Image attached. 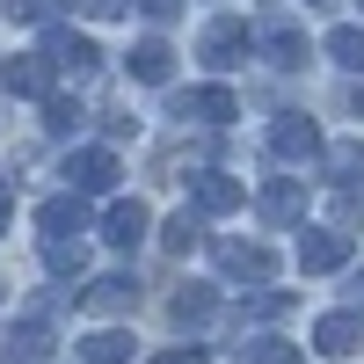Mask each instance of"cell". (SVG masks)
Returning <instances> with one entry per match:
<instances>
[{"mask_svg": "<svg viewBox=\"0 0 364 364\" xmlns=\"http://www.w3.org/2000/svg\"><path fill=\"white\" fill-rule=\"evenodd\" d=\"M248 22H240V15H219V22H204V37H197V58H204V66L211 73H233V66H248Z\"/></svg>", "mask_w": 364, "mask_h": 364, "instance_id": "6da1fadb", "label": "cell"}, {"mask_svg": "<svg viewBox=\"0 0 364 364\" xmlns=\"http://www.w3.org/2000/svg\"><path fill=\"white\" fill-rule=\"evenodd\" d=\"M66 190L73 197L117 190V154H109V146H80V154H66Z\"/></svg>", "mask_w": 364, "mask_h": 364, "instance_id": "7a4b0ae2", "label": "cell"}, {"mask_svg": "<svg viewBox=\"0 0 364 364\" xmlns=\"http://www.w3.org/2000/svg\"><path fill=\"white\" fill-rule=\"evenodd\" d=\"M44 58H51V73H73V80H87V73L102 66V51L87 44L80 29H66V22H58V29H44Z\"/></svg>", "mask_w": 364, "mask_h": 364, "instance_id": "3957f363", "label": "cell"}, {"mask_svg": "<svg viewBox=\"0 0 364 364\" xmlns=\"http://www.w3.org/2000/svg\"><path fill=\"white\" fill-rule=\"evenodd\" d=\"M269 154H277V161H299V168H306V161H321V124H314V117H277V124H269Z\"/></svg>", "mask_w": 364, "mask_h": 364, "instance_id": "277c9868", "label": "cell"}, {"mask_svg": "<svg viewBox=\"0 0 364 364\" xmlns=\"http://www.w3.org/2000/svg\"><path fill=\"white\" fill-rule=\"evenodd\" d=\"M168 109L182 117V124H233V117H240V102L226 95V87H182Z\"/></svg>", "mask_w": 364, "mask_h": 364, "instance_id": "5b68a950", "label": "cell"}, {"mask_svg": "<svg viewBox=\"0 0 364 364\" xmlns=\"http://www.w3.org/2000/svg\"><path fill=\"white\" fill-rule=\"evenodd\" d=\"M51 357V328L29 314V321H15V328H0V364H44Z\"/></svg>", "mask_w": 364, "mask_h": 364, "instance_id": "8992f818", "label": "cell"}, {"mask_svg": "<svg viewBox=\"0 0 364 364\" xmlns=\"http://www.w3.org/2000/svg\"><path fill=\"white\" fill-rule=\"evenodd\" d=\"M255 51L277 73H291V66H306V29H299V22H269V29H255Z\"/></svg>", "mask_w": 364, "mask_h": 364, "instance_id": "52a82bcc", "label": "cell"}, {"mask_svg": "<svg viewBox=\"0 0 364 364\" xmlns=\"http://www.w3.org/2000/svg\"><path fill=\"white\" fill-rule=\"evenodd\" d=\"M37 226H44V240H80L87 233V204L66 190V197H44L37 204Z\"/></svg>", "mask_w": 364, "mask_h": 364, "instance_id": "ba28073f", "label": "cell"}, {"mask_svg": "<svg viewBox=\"0 0 364 364\" xmlns=\"http://www.w3.org/2000/svg\"><path fill=\"white\" fill-rule=\"evenodd\" d=\"M146 233H154V211H146L139 197H124V204H109V219H102V240H109V248H139Z\"/></svg>", "mask_w": 364, "mask_h": 364, "instance_id": "9c48e42d", "label": "cell"}, {"mask_svg": "<svg viewBox=\"0 0 364 364\" xmlns=\"http://www.w3.org/2000/svg\"><path fill=\"white\" fill-rule=\"evenodd\" d=\"M219 269H226V277H255V284H269L277 255H269L262 240H219Z\"/></svg>", "mask_w": 364, "mask_h": 364, "instance_id": "30bf717a", "label": "cell"}, {"mask_svg": "<svg viewBox=\"0 0 364 364\" xmlns=\"http://www.w3.org/2000/svg\"><path fill=\"white\" fill-rule=\"evenodd\" d=\"M357 343H364V314H328L314 328V350L321 357H357Z\"/></svg>", "mask_w": 364, "mask_h": 364, "instance_id": "8fae6325", "label": "cell"}, {"mask_svg": "<svg viewBox=\"0 0 364 364\" xmlns=\"http://www.w3.org/2000/svg\"><path fill=\"white\" fill-rule=\"evenodd\" d=\"M343 262H350V233H306V240H299V269H306V277L343 269Z\"/></svg>", "mask_w": 364, "mask_h": 364, "instance_id": "7c38bea8", "label": "cell"}, {"mask_svg": "<svg viewBox=\"0 0 364 364\" xmlns=\"http://www.w3.org/2000/svg\"><path fill=\"white\" fill-rule=\"evenodd\" d=\"M248 190H240L233 175H197V219H219V211H240Z\"/></svg>", "mask_w": 364, "mask_h": 364, "instance_id": "4fadbf2b", "label": "cell"}, {"mask_svg": "<svg viewBox=\"0 0 364 364\" xmlns=\"http://www.w3.org/2000/svg\"><path fill=\"white\" fill-rule=\"evenodd\" d=\"M255 211L269 226H291L299 211H306V190H299V182H262V197H255Z\"/></svg>", "mask_w": 364, "mask_h": 364, "instance_id": "5bb4252c", "label": "cell"}, {"mask_svg": "<svg viewBox=\"0 0 364 364\" xmlns=\"http://www.w3.org/2000/svg\"><path fill=\"white\" fill-rule=\"evenodd\" d=\"M80 299H87L95 314H132V306H139V284H132V277H117V269H109V277H95V284H87Z\"/></svg>", "mask_w": 364, "mask_h": 364, "instance_id": "9a60e30c", "label": "cell"}, {"mask_svg": "<svg viewBox=\"0 0 364 364\" xmlns=\"http://www.w3.org/2000/svg\"><path fill=\"white\" fill-rule=\"evenodd\" d=\"M175 73V51L161 44V37H146V44H132V80H146V87H161Z\"/></svg>", "mask_w": 364, "mask_h": 364, "instance_id": "2e32d148", "label": "cell"}, {"mask_svg": "<svg viewBox=\"0 0 364 364\" xmlns=\"http://www.w3.org/2000/svg\"><path fill=\"white\" fill-rule=\"evenodd\" d=\"M321 154H328V175H336L343 190H357V182H364V139H343V146H321Z\"/></svg>", "mask_w": 364, "mask_h": 364, "instance_id": "e0dca14e", "label": "cell"}, {"mask_svg": "<svg viewBox=\"0 0 364 364\" xmlns=\"http://www.w3.org/2000/svg\"><path fill=\"white\" fill-rule=\"evenodd\" d=\"M8 87H15V95H51V58L37 51V58H15V66H8Z\"/></svg>", "mask_w": 364, "mask_h": 364, "instance_id": "ac0fdd59", "label": "cell"}, {"mask_svg": "<svg viewBox=\"0 0 364 364\" xmlns=\"http://www.w3.org/2000/svg\"><path fill=\"white\" fill-rule=\"evenodd\" d=\"M124 357H132V336H124V328H102V336L80 343V364H124Z\"/></svg>", "mask_w": 364, "mask_h": 364, "instance_id": "d6986e66", "label": "cell"}, {"mask_svg": "<svg viewBox=\"0 0 364 364\" xmlns=\"http://www.w3.org/2000/svg\"><path fill=\"white\" fill-rule=\"evenodd\" d=\"M240 364H299V350L284 336H248L240 343Z\"/></svg>", "mask_w": 364, "mask_h": 364, "instance_id": "ffe728a7", "label": "cell"}, {"mask_svg": "<svg viewBox=\"0 0 364 364\" xmlns=\"http://www.w3.org/2000/svg\"><path fill=\"white\" fill-rule=\"evenodd\" d=\"M44 269H51V277H80L87 248H80V240H44Z\"/></svg>", "mask_w": 364, "mask_h": 364, "instance_id": "44dd1931", "label": "cell"}, {"mask_svg": "<svg viewBox=\"0 0 364 364\" xmlns=\"http://www.w3.org/2000/svg\"><path fill=\"white\" fill-rule=\"evenodd\" d=\"M328 58H336L343 73H364V29H336V37H328Z\"/></svg>", "mask_w": 364, "mask_h": 364, "instance_id": "7402d4cb", "label": "cell"}, {"mask_svg": "<svg viewBox=\"0 0 364 364\" xmlns=\"http://www.w3.org/2000/svg\"><path fill=\"white\" fill-rule=\"evenodd\" d=\"M168 314H175V328H204V321H211V291H204V284H190Z\"/></svg>", "mask_w": 364, "mask_h": 364, "instance_id": "603a6c76", "label": "cell"}, {"mask_svg": "<svg viewBox=\"0 0 364 364\" xmlns=\"http://www.w3.org/2000/svg\"><path fill=\"white\" fill-rule=\"evenodd\" d=\"M161 240H168L175 255H190L197 240H204V219H197V211H175V219H168V233H161Z\"/></svg>", "mask_w": 364, "mask_h": 364, "instance_id": "cb8c5ba5", "label": "cell"}, {"mask_svg": "<svg viewBox=\"0 0 364 364\" xmlns=\"http://www.w3.org/2000/svg\"><path fill=\"white\" fill-rule=\"evenodd\" d=\"M44 124H51V132H80V102H73V95H51V102H44Z\"/></svg>", "mask_w": 364, "mask_h": 364, "instance_id": "d4e9b609", "label": "cell"}, {"mask_svg": "<svg viewBox=\"0 0 364 364\" xmlns=\"http://www.w3.org/2000/svg\"><path fill=\"white\" fill-rule=\"evenodd\" d=\"M8 15H15V22H51L58 0H8Z\"/></svg>", "mask_w": 364, "mask_h": 364, "instance_id": "484cf974", "label": "cell"}, {"mask_svg": "<svg viewBox=\"0 0 364 364\" xmlns=\"http://www.w3.org/2000/svg\"><path fill=\"white\" fill-rule=\"evenodd\" d=\"M73 8H80L87 22H117V15H124V8H132V0H73Z\"/></svg>", "mask_w": 364, "mask_h": 364, "instance_id": "4316f807", "label": "cell"}, {"mask_svg": "<svg viewBox=\"0 0 364 364\" xmlns=\"http://www.w3.org/2000/svg\"><path fill=\"white\" fill-rule=\"evenodd\" d=\"M284 306H291V291H255V299H248V314H262V321H277Z\"/></svg>", "mask_w": 364, "mask_h": 364, "instance_id": "83f0119b", "label": "cell"}, {"mask_svg": "<svg viewBox=\"0 0 364 364\" xmlns=\"http://www.w3.org/2000/svg\"><path fill=\"white\" fill-rule=\"evenodd\" d=\"M146 364H204V350L190 343V350H161V357H146Z\"/></svg>", "mask_w": 364, "mask_h": 364, "instance_id": "f1b7e54d", "label": "cell"}, {"mask_svg": "<svg viewBox=\"0 0 364 364\" xmlns=\"http://www.w3.org/2000/svg\"><path fill=\"white\" fill-rule=\"evenodd\" d=\"M132 8H139V15H154V22H168V15L182 8V0H132Z\"/></svg>", "mask_w": 364, "mask_h": 364, "instance_id": "f546056e", "label": "cell"}, {"mask_svg": "<svg viewBox=\"0 0 364 364\" xmlns=\"http://www.w3.org/2000/svg\"><path fill=\"white\" fill-rule=\"evenodd\" d=\"M336 211H343V226H357V219H364V197H357V190H343V204H336Z\"/></svg>", "mask_w": 364, "mask_h": 364, "instance_id": "4dcf8cb0", "label": "cell"}, {"mask_svg": "<svg viewBox=\"0 0 364 364\" xmlns=\"http://www.w3.org/2000/svg\"><path fill=\"white\" fill-rule=\"evenodd\" d=\"M15 219V190H8V175H0V226Z\"/></svg>", "mask_w": 364, "mask_h": 364, "instance_id": "1f68e13d", "label": "cell"}, {"mask_svg": "<svg viewBox=\"0 0 364 364\" xmlns=\"http://www.w3.org/2000/svg\"><path fill=\"white\" fill-rule=\"evenodd\" d=\"M306 8H328V0H306Z\"/></svg>", "mask_w": 364, "mask_h": 364, "instance_id": "d6a6232c", "label": "cell"}, {"mask_svg": "<svg viewBox=\"0 0 364 364\" xmlns=\"http://www.w3.org/2000/svg\"><path fill=\"white\" fill-rule=\"evenodd\" d=\"M357 8H364V0H357Z\"/></svg>", "mask_w": 364, "mask_h": 364, "instance_id": "836d02e7", "label": "cell"}]
</instances>
